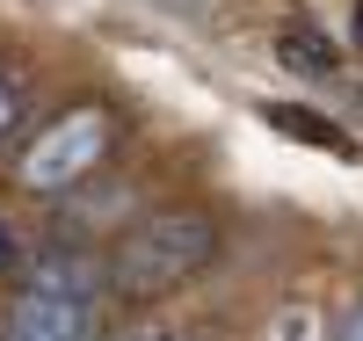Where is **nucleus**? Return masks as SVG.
<instances>
[{
  "instance_id": "obj_1",
  "label": "nucleus",
  "mask_w": 363,
  "mask_h": 341,
  "mask_svg": "<svg viewBox=\"0 0 363 341\" xmlns=\"http://www.w3.org/2000/svg\"><path fill=\"white\" fill-rule=\"evenodd\" d=\"M225 255V225L211 218L203 203H167L145 211L116 233L109 247V298L145 313V305H167L174 291H189L196 276Z\"/></svg>"
},
{
  "instance_id": "obj_2",
  "label": "nucleus",
  "mask_w": 363,
  "mask_h": 341,
  "mask_svg": "<svg viewBox=\"0 0 363 341\" xmlns=\"http://www.w3.org/2000/svg\"><path fill=\"white\" fill-rule=\"evenodd\" d=\"M116 138H124V116H116L109 102H73V109H58L51 123H37V131L22 138V152H15V181H22V196H66V189H80L87 174H95L109 152H116Z\"/></svg>"
},
{
  "instance_id": "obj_3",
  "label": "nucleus",
  "mask_w": 363,
  "mask_h": 341,
  "mask_svg": "<svg viewBox=\"0 0 363 341\" xmlns=\"http://www.w3.org/2000/svg\"><path fill=\"white\" fill-rule=\"evenodd\" d=\"M0 334L8 341H87V334H102V305L15 284V298L0 305Z\"/></svg>"
},
{
  "instance_id": "obj_4",
  "label": "nucleus",
  "mask_w": 363,
  "mask_h": 341,
  "mask_svg": "<svg viewBox=\"0 0 363 341\" xmlns=\"http://www.w3.org/2000/svg\"><path fill=\"white\" fill-rule=\"evenodd\" d=\"M29 95H37V80L0 66V160H15V138L37 131V123H29Z\"/></svg>"
},
{
  "instance_id": "obj_5",
  "label": "nucleus",
  "mask_w": 363,
  "mask_h": 341,
  "mask_svg": "<svg viewBox=\"0 0 363 341\" xmlns=\"http://www.w3.org/2000/svg\"><path fill=\"white\" fill-rule=\"evenodd\" d=\"M277 131H291V138H306V145H320V152H349V138H342V123H327L320 109H298V102H269L262 109Z\"/></svg>"
},
{
  "instance_id": "obj_6",
  "label": "nucleus",
  "mask_w": 363,
  "mask_h": 341,
  "mask_svg": "<svg viewBox=\"0 0 363 341\" xmlns=\"http://www.w3.org/2000/svg\"><path fill=\"white\" fill-rule=\"evenodd\" d=\"M277 58H284V73L335 80V44H327V37H313V29H284V37H277Z\"/></svg>"
},
{
  "instance_id": "obj_7",
  "label": "nucleus",
  "mask_w": 363,
  "mask_h": 341,
  "mask_svg": "<svg viewBox=\"0 0 363 341\" xmlns=\"http://www.w3.org/2000/svg\"><path fill=\"white\" fill-rule=\"evenodd\" d=\"M327 334H335V341H363V291L349 298V313H342L335 327H327Z\"/></svg>"
},
{
  "instance_id": "obj_8",
  "label": "nucleus",
  "mask_w": 363,
  "mask_h": 341,
  "mask_svg": "<svg viewBox=\"0 0 363 341\" xmlns=\"http://www.w3.org/2000/svg\"><path fill=\"white\" fill-rule=\"evenodd\" d=\"M22 269V240H15V225L0 218V276H15Z\"/></svg>"
},
{
  "instance_id": "obj_9",
  "label": "nucleus",
  "mask_w": 363,
  "mask_h": 341,
  "mask_svg": "<svg viewBox=\"0 0 363 341\" xmlns=\"http://www.w3.org/2000/svg\"><path fill=\"white\" fill-rule=\"evenodd\" d=\"M356 44H363V0H356Z\"/></svg>"
}]
</instances>
